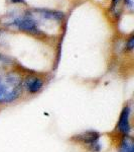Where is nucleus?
Returning a JSON list of instances; mask_svg holds the SVG:
<instances>
[{"label":"nucleus","mask_w":134,"mask_h":152,"mask_svg":"<svg viewBox=\"0 0 134 152\" xmlns=\"http://www.w3.org/2000/svg\"><path fill=\"white\" fill-rule=\"evenodd\" d=\"M23 80L16 73L0 76V104H11L21 96Z\"/></svg>","instance_id":"1"},{"label":"nucleus","mask_w":134,"mask_h":152,"mask_svg":"<svg viewBox=\"0 0 134 152\" xmlns=\"http://www.w3.org/2000/svg\"><path fill=\"white\" fill-rule=\"evenodd\" d=\"M100 138H101V134L99 132L95 130H87L73 136L71 138V141L86 147V149L90 152H100L102 149Z\"/></svg>","instance_id":"2"},{"label":"nucleus","mask_w":134,"mask_h":152,"mask_svg":"<svg viewBox=\"0 0 134 152\" xmlns=\"http://www.w3.org/2000/svg\"><path fill=\"white\" fill-rule=\"evenodd\" d=\"M131 107L129 104H126L120 113L118 119L116 130L120 132L123 136H130L132 127H131Z\"/></svg>","instance_id":"3"},{"label":"nucleus","mask_w":134,"mask_h":152,"mask_svg":"<svg viewBox=\"0 0 134 152\" xmlns=\"http://www.w3.org/2000/svg\"><path fill=\"white\" fill-rule=\"evenodd\" d=\"M23 88L30 94H36L43 88V79L37 76L29 75L23 80Z\"/></svg>","instance_id":"4"},{"label":"nucleus","mask_w":134,"mask_h":152,"mask_svg":"<svg viewBox=\"0 0 134 152\" xmlns=\"http://www.w3.org/2000/svg\"><path fill=\"white\" fill-rule=\"evenodd\" d=\"M14 26H16L19 29L24 31H28L31 34H37V26H36L35 21L30 18H22L14 20Z\"/></svg>","instance_id":"5"},{"label":"nucleus","mask_w":134,"mask_h":152,"mask_svg":"<svg viewBox=\"0 0 134 152\" xmlns=\"http://www.w3.org/2000/svg\"><path fill=\"white\" fill-rule=\"evenodd\" d=\"M118 152H134L133 140L131 136H123L119 144Z\"/></svg>","instance_id":"6"},{"label":"nucleus","mask_w":134,"mask_h":152,"mask_svg":"<svg viewBox=\"0 0 134 152\" xmlns=\"http://www.w3.org/2000/svg\"><path fill=\"white\" fill-rule=\"evenodd\" d=\"M134 47V38L133 36L130 37V39L128 40V43H127V50L131 51Z\"/></svg>","instance_id":"7"},{"label":"nucleus","mask_w":134,"mask_h":152,"mask_svg":"<svg viewBox=\"0 0 134 152\" xmlns=\"http://www.w3.org/2000/svg\"><path fill=\"white\" fill-rule=\"evenodd\" d=\"M2 65H3V61L1 60V57H0V70H1V68H2Z\"/></svg>","instance_id":"8"}]
</instances>
